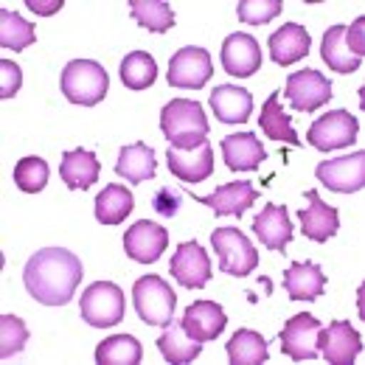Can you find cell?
<instances>
[{"label": "cell", "instance_id": "obj_35", "mask_svg": "<svg viewBox=\"0 0 365 365\" xmlns=\"http://www.w3.org/2000/svg\"><path fill=\"white\" fill-rule=\"evenodd\" d=\"M34 40H37L34 26L23 14L11 9L0 11V46L11 48V51H26L29 46H34Z\"/></svg>", "mask_w": 365, "mask_h": 365}, {"label": "cell", "instance_id": "obj_26", "mask_svg": "<svg viewBox=\"0 0 365 365\" xmlns=\"http://www.w3.org/2000/svg\"><path fill=\"white\" fill-rule=\"evenodd\" d=\"M98 172H101V163L96 158V152H88V149H71L62 155V166H59V175H62V182L68 188H91L93 182L98 180Z\"/></svg>", "mask_w": 365, "mask_h": 365}, {"label": "cell", "instance_id": "obj_13", "mask_svg": "<svg viewBox=\"0 0 365 365\" xmlns=\"http://www.w3.org/2000/svg\"><path fill=\"white\" fill-rule=\"evenodd\" d=\"M169 247V230L152 220H138L124 233V250L138 264H155Z\"/></svg>", "mask_w": 365, "mask_h": 365}, {"label": "cell", "instance_id": "obj_16", "mask_svg": "<svg viewBox=\"0 0 365 365\" xmlns=\"http://www.w3.org/2000/svg\"><path fill=\"white\" fill-rule=\"evenodd\" d=\"M225 323H228V315L217 301H194L191 307H185L180 326L185 329L188 337L208 343V340H217L222 334Z\"/></svg>", "mask_w": 365, "mask_h": 365}, {"label": "cell", "instance_id": "obj_28", "mask_svg": "<svg viewBox=\"0 0 365 365\" xmlns=\"http://www.w3.org/2000/svg\"><path fill=\"white\" fill-rule=\"evenodd\" d=\"M158 349H160V354H163L166 363L185 365V363H191V360L200 357L202 343L194 340V337H188L180 323H169L166 331L158 337Z\"/></svg>", "mask_w": 365, "mask_h": 365}, {"label": "cell", "instance_id": "obj_15", "mask_svg": "<svg viewBox=\"0 0 365 365\" xmlns=\"http://www.w3.org/2000/svg\"><path fill=\"white\" fill-rule=\"evenodd\" d=\"M188 197L194 200V202H200V205H211V211L217 214V217H245V211L259 200V191L250 185L247 180H233L228 185H220L217 191H211V194H205V197H197V194H191L188 191Z\"/></svg>", "mask_w": 365, "mask_h": 365}, {"label": "cell", "instance_id": "obj_6", "mask_svg": "<svg viewBox=\"0 0 365 365\" xmlns=\"http://www.w3.org/2000/svg\"><path fill=\"white\" fill-rule=\"evenodd\" d=\"M82 318L96 329H110L118 320H124V292L113 281H96L82 292L79 301Z\"/></svg>", "mask_w": 365, "mask_h": 365}, {"label": "cell", "instance_id": "obj_21", "mask_svg": "<svg viewBox=\"0 0 365 365\" xmlns=\"http://www.w3.org/2000/svg\"><path fill=\"white\" fill-rule=\"evenodd\" d=\"M309 48H312V37L298 23H287V26H281L278 31L270 34V56L281 68L295 65L298 59H304L309 53Z\"/></svg>", "mask_w": 365, "mask_h": 365}, {"label": "cell", "instance_id": "obj_1", "mask_svg": "<svg viewBox=\"0 0 365 365\" xmlns=\"http://www.w3.org/2000/svg\"><path fill=\"white\" fill-rule=\"evenodd\" d=\"M23 281L34 301L46 307H65L82 281V262L65 247H46L26 262Z\"/></svg>", "mask_w": 365, "mask_h": 365}, {"label": "cell", "instance_id": "obj_7", "mask_svg": "<svg viewBox=\"0 0 365 365\" xmlns=\"http://www.w3.org/2000/svg\"><path fill=\"white\" fill-rule=\"evenodd\" d=\"M357 133H360V124L349 110H331L309 127L307 138L318 152H334V149L351 146L357 140Z\"/></svg>", "mask_w": 365, "mask_h": 365}, {"label": "cell", "instance_id": "obj_40", "mask_svg": "<svg viewBox=\"0 0 365 365\" xmlns=\"http://www.w3.org/2000/svg\"><path fill=\"white\" fill-rule=\"evenodd\" d=\"M346 46L357 59L365 56V17H357L351 26H346Z\"/></svg>", "mask_w": 365, "mask_h": 365}, {"label": "cell", "instance_id": "obj_30", "mask_svg": "<svg viewBox=\"0 0 365 365\" xmlns=\"http://www.w3.org/2000/svg\"><path fill=\"white\" fill-rule=\"evenodd\" d=\"M267 357H270V349H267V340L259 331L239 329L228 340L230 365H259L267 363Z\"/></svg>", "mask_w": 365, "mask_h": 365}, {"label": "cell", "instance_id": "obj_32", "mask_svg": "<svg viewBox=\"0 0 365 365\" xmlns=\"http://www.w3.org/2000/svg\"><path fill=\"white\" fill-rule=\"evenodd\" d=\"M259 124L262 130L267 133V138L273 140H284V143H292V146H301V138L292 130V121L289 115L281 110V93H270V98L264 101L262 107V115H259Z\"/></svg>", "mask_w": 365, "mask_h": 365}, {"label": "cell", "instance_id": "obj_31", "mask_svg": "<svg viewBox=\"0 0 365 365\" xmlns=\"http://www.w3.org/2000/svg\"><path fill=\"white\" fill-rule=\"evenodd\" d=\"M140 354H143V349L133 334H113L96 346V363L98 365H138Z\"/></svg>", "mask_w": 365, "mask_h": 365}, {"label": "cell", "instance_id": "obj_23", "mask_svg": "<svg viewBox=\"0 0 365 365\" xmlns=\"http://www.w3.org/2000/svg\"><path fill=\"white\" fill-rule=\"evenodd\" d=\"M284 289L292 301H315L326 289V273L315 262H298L289 264L284 273Z\"/></svg>", "mask_w": 365, "mask_h": 365}, {"label": "cell", "instance_id": "obj_39", "mask_svg": "<svg viewBox=\"0 0 365 365\" xmlns=\"http://www.w3.org/2000/svg\"><path fill=\"white\" fill-rule=\"evenodd\" d=\"M20 85H23V73H20L17 62L3 59V62H0V96H3V98L17 96Z\"/></svg>", "mask_w": 365, "mask_h": 365}, {"label": "cell", "instance_id": "obj_34", "mask_svg": "<svg viewBox=\"0 0 365 365\" xmlns=\"http://www.w3.org/2000/svg\"><path fill=\"white\" fill-rule=\"evenodd\" d=\"M130 11L138 20V26L155 34H163L175 26V11L163 0H130Z\"/></svg>", "mask_w": 365, "mask_h": 365}, {"label": "cell", "instance_id": "obj_19", "mask_svg": "<svg viewBox=\"0 0 365 365\" xmlns=\"http://www.w3.org/2000/svg\"><path fill=\"white\" fill-rule=\"evenodd\" d=\"M307 200H309V205L298 211L304 236L312 239V242H329L340 230V214H337V208L334 205H326L318 197V191H307Z\"/></svg>", "mask_w": 365, "mask_h": 365}, {"label": "cell", "instance_id": "obj_20", "mask_svg": "<svg viewBox=\"0 0 365 365\" xmlns=\"http://www.w3.org/2000/svg\"><path fill=\"white\" fill-rule=\"evenodd\" d=\"M253 233L264 247L284 253V247L292 242V222L287 205H264L253 220Z\"/></svg>", "mask_w": 365, "mask_h": 365}, {"label": "cell", "instance_id": "obj_27", "mask_svg": "<svg viewBox=\"0 0 365 365\" xmlns=\"http://www.w3.org/2000/svg\"><path fill=\"white\" fill-rule=\"evenodd\" d=\"M133 205H135L133 191L121 182H110L96 197V220L101 225H121L133 214Z\"/></svg>", "mask_w": 365, "mask_h": 365}, {"label": "cell", "instance_id": "obj_18", "mask_svg": "<svg viewBox=\"0 0 365 365\" xmlns=\"http://www.w3.org/2000/svg\"><path fill=\"white\" fill-rule=\"evenodd\" d=\"M166 163L172 169L175 178H180L182 182H202L205 178H211L214 172V152L208 146V140L197 149H166Z\"/></svg>", "mask_w": 365, "mask_h": 365}, {"label": "cell", "instance_id": "obj_12", "mask_svg": "<svg viewBox=\"0 0 365 365\" xmlns=\"http://www.w3.org/2000/svg\"><path fill=\"white\" fill-rule=\"evenodd\" d=\"M169 273L185 289H202L211 281V262H208L205 247L194 239L182 242L169 262Z\"/></svg>", "mask_w": 365, "mask_h": 365}, {"label": "cell", "instance_id": "obj_2", "mask_svg": "<svg viewBox=\"0 0 365 365\" xmlns=\"http://www.w3.org/2000/svg\"><path fill=\"white\" fill-rule=\"evenodd\" d=\"M208 118L200 101L172 98L160 110V133L175 149H197L208 140Z\"/></svg>", "mask_w": 365, "mask_h": 365}, {"label": "cell", "instance_id": "obj_29", "mask_svg": "<svg viewBox=\"0 0 365 365\" xmlns=\"http://www.w3.org/2000/svg\"><path fill=\"white\" fill-rule=\"evenodd\" d=\"M320 56L323 62L337 73H354L363 59H357L346 46V26H331L320 40Z\"/></svg>", "mask_w": 365, "mask_h": 365}, {"label": "cell", "instance_id": "obj_4", "mask_svg": "<svg viewBox=\"0 0 365 365\" xmlns=\"http://www.w3.org/2000/svg\"><path fill=\"white\" fill-rule=\"evenodd\" d=\"M133 301H135L138 318L149 326H169L175 318V289L160 278V275H140L133 287Z\"/></svg>", "mask_w": 365, "mask_h": 365}, {"label": "cell", "instance_id": "obj_25", "mask_svg": "<svg viewBox=\"0 0 365 365\" xmlns=\"http://www.w3.org/2000/svg\"><path fill=\"white\" fill-rule=\"evenodd\" d=\"M155 172H158V160H155L152 146H146V143L121 146L118 160H115V175L118 178L130 182H146L155 178Z\"/></svg>", "mask_w": 365, "mask_h": 365}, {"label": "cell", "instance_id": "obj_36", "mask_svg": "<svg viewBox=\"0 0 365 365\" xmlns=\"http://www.w3.org/2000/svg\"><path fill=\"white\" fill-rule=\"evenodd\" d=\"M51 180V169H48V163L43 158H37V155H29V158H23L17 166H14V182H17V188L20 191H26V194H37V191H43Z\"/></svg>", "mask_w": 365, "mask_h": 365}, {"label": "cell", "instance_id": "obj_38", "mask_svg": "<svg viewBox=\"0 0 365 365\" xmlns=\"http://www.w3.org/2000/svg\"><path fill=\"white\" fill-rule=\"evenodd\" d=\"M281 9H284L281 0H242L236 6V14L247 26H264L281 14Z\"/></svg>", "mask_w": 365, "mask_h": 365}, {"label": "cell", "instance_id": "obj_33", "mask_svg": "<svg viewBox=\"0 0 365 365\" xmlns=\"http://www.w3.org/2000/svg\"><path fill=\"white\" fill-rule=\"evenodd\" d=\"M158 79V65L146 51H133L121 62V82L130 91H146Z\"/></svg>", "mask_w": 365, "mask_h": 365}, {"label": "cell", "instance_id": "obj_5", "mask_svg": "<svg viewBox=\"0 0 365 365\" xmlns=\"http://www.w3.org/2000/svg\"><path fill=\"white\" fill-rule=\"evenodd\" d=\"M211 247L220 256L222 273L233 278H245L259 267V250L239 228H217L211 233Z\"/></svg>", "mask_w": 365, "mask_h": 365}, {"label": "cell", "instance_id": "obj_22", "mask_svg": "<svg viewBox=\"0 0 365 365\" xmlns=\"http://www.w3.org/2000/svg\"><path fill=\"white\" fill-rule=\"evenodd\" d=\"M222 155L230 172H253L262 166V160H267V152L262 146V140L253 133H236L222 140Z\"/></svg>", "mask_w": 365, "mask_h": 365}, {"label": "cell", "instance_id": "obj_8", "mask_svg": "<svg viewBox=\"0 0 365 365\" xmlns=\"http://www.w3.org/2000/svg\"><path fill=\"white\" fill-rule=\"evenodd\" d=\"M318 351L323 360L331 365H351L363 351V337L349 320H331L329 326H320Z\"/></svg>", "mask_w": 365, "mask_h": 365}, {"label": "cell", "instance_id": "obj_3", "mask_svg": "<svg viewBox=\"0 0 365 365\" xmlns=\"http://www.w3.org/2000/svg\"><path fill=\"white\" fill-rule=\"evenodd\" d=\"M107 88H110V76L93 59H73L62 71V93L71 104L93 107L107 96Z\"/></svg>", "mask_w": 365, "mask_h": 365}, {"label": "cell", "instance_id": "obj_37", "mask_svg": "<svg viewBox=\"0 0 365 365\" xmlns=\"http://www.w3.org/2000/svg\"><path fill=\"white\" fill-rule=\"evenodd\" d=\"M26 340H29V329H26L23 320L14 318V315L0 318V360H9L14 354H20Z\"/></svg>", "mask_w": 365, "mask_h": 365}, {"label": "cell", "instance_id": "obj_41", "mask_svg": "<svg viewBox=\"0 0 365 365\" xmlns=\"http://www.w3.org/2000/svg\"><path fill=\"white\" fill-rule=\"evenodd\" d=\"M155 211L160 217H175L178 208H180V194L175 188H160V194H155Z\"/></svg>", "mask_w": 365, "mask_h": 365}, {"label": "cell", "instance_id": "obj_11", "mask_svg": "<svg viewBox=\"0 0 365 365\" xmlns=\"http://www.w3.org/2000/svg\"><path fill=\"white\" fill-rule=\"evenodd\" d=\"M284 93L298 113H315L318 107H323L331 98V82L320 71L307 68V71H295L287 76V91Z\"/></svg>", "mask_w": 365, "mask_h": 365}, {"label": "cell", "instance_id": "obj_14", "mask_svg": "<svg viewBox=\"0 0 365 365\" xmlns=\"http://www.w3.org/2000/svg\"><path fill=\"white\" fill-rule=\"evenodd\" d=\"M318 331L320 320L309 312H301L295 318L284 323L278 340H281V351L292 360H315L318 357Z\"/></svg>", "mask_w": 365, "mask_h": 365}, {"label": "cell", "instance_id": "obj_24", "mask_svg": "<svg viewBox=\"0 0 365 365\" xmlns=\"http://www.w3.org/2000/svg\"><path fill=\"white\" fill-rule=\"evenodd\" d=\"M211 110L225 124H245L253 113V96L236 85H220L211 93Z\"/></svg>", "mask_w": 365, "mask_h": 365}, {"label": "cell", "instance_id": "obj_17", "mask_svg": "<svg viewBox=\"0 0 365 365\" xmlns=\"http://www.w3.org/2000/svg\"><path fill=\"white\" fill-rule=\"evenodd\" d=\"M222 65L230 76H239V79L253 76L262 68V48L256 43V37L245 31H233L222 43Z\"/></svg>", "mask_w": 365, "mask_h": 365}, {"label": "cell", "instance_id": "obj_9", "mask_svg": "<svg viewBox=\"0 0 365 365\" xmlns=\"http://www.w3.org/2000/svg\"><path fill=\"white\" fill-rule=\"evenodd\" d=\"M318 182H323L329 191L337 194H354L365 188V152H351L346 158H331L323 160L315 169Z\"/></svg>", "mask_w": 365, "mask_h": 365}, {"label": "cell", "instance_id": "obj_42", "mask_svg": "<svg viewBox=\"0 0 365 365\" xmlns=\"http://www.w3.org/2000/svg\"><path fill=\"white\" fill-rule=\"evenodd\" d=\"M62 3H65V0H26V6H29L34 14H40V17L56 14V11L62 9Z\"/></svg>", "mask_w": 365, "mask_h": 365}, {"label": "cell", "instance_id": "obj_10", "mask_svg": "<svg viewBox=\"0 0 365 365\" xmlns=\"http://www.w3.org/2000/svg\"><path fill=\"white\" fill-rule=\"evenodd\" d=\"M211 73H214V65H211L208 51L200 46H188V48H180L169 59L166 79H169L172 88L200 91V88H205V82L211 79Z\"/></svg>", "mask_w": 365, "mask_h": 365}]
</instances>
